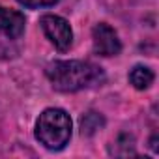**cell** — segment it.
Here are the masks:
<instances>
[{
    "label": "cell",
    "instance_id": "obj_1",
    "mask_svg": "<svg viewBox=\"0 0 159 159\" xmlns=\"http://www.w3.org/2000/svg\"><path fill=\"white\" fill-rule=\"evenodd\" d=\"M45 75L58 92H79L105 81V73L92 62L84 60H54L45 67Z\"/></svg>",
    "mask_w": 159,
    "mask_h": 159
},
{
    "label": "cell",
    "instance_id": "obj_2",
    "mask_svg": "<svg viewBox=\"0 0 159 159\" xmlns=\"http://www.w3.org/2000/svg\"><path fill=\"white\" fill-rule=\"evenodd\" d=\"M71 118L64 109H45L36 120V139L47 150L58 152L67 146L71 139Z\"/></svg>",
    "mask_w": 159,
    "mask_h": 159
},
{
    "label": "cell",
    "instance_id": "obj_3",
    "mask_svg": "<svg viewBox=\"0 0 159 159\" xmlns=\"http://www.w3.org/2000/svg\"><path fill=\"white\" fill-rule=\"evenodd\" d=\"M39 25H41V30L47 36V39L60 52H66L71 47V43H73V30H71L69 23L64 17L47 13V15H43L39 19Z\"/></svg>",
    "mask_w": 159,
    "mask_h": 159
},
{
    "label": "cell",
    "instance_id": "obj_4",
    "mask_svg": "<svg viewBox=\"0 0 159 159\" xmlns=\"http://www.w3.org/2000/svg\"><path fill=\"white\" fill-rule=\"evenodd\" d=\"M92 45H94V52L99 56H116L122 51V41L116 30L107 23H98L94 26Z\"/></svg>",
    "mask_w": 159,
    "mask_h": 159
},
{
    "label": "cell",
    "instance_id": "obj_5",
    "mask_svg": "<svg viewBox=\"0 0 159 159\" xmlns=\"http://www.w3.org/2000/svg\"><path fill=\"white\" fill-rule=\"evenodd\" d=\"M25 26H26V19L21 11L8 10L4 6H0V32L4 36H8L11 39H17V38L23 36Z\"/></svg>",
    "mask_w": 159,
    "mask_h": 159
},
{
    "label": "cell",
    "instance_id": "obj_6",
    "mask_svg": "<svg viewBox=\"0 0 159 159\" xmlns=\"http://www.w3.org/2000/svg\"><path fill=\"white\" fill-rule=\"evenodd\" d=\"M153 71L146 66H135L131 71H129V83L133 84V88L137 90H148L153 83Z\"/></svg>",
    "mask_w": 159,
    "mask_h": 159
},
{
    "label": "cell",
    "instance_id": "obj_7",
    "mask_svg": "<svg viewBox=\"0 0 159 159\" xmlns=\"http://www.w3.org/2000/svg\"><path fill=\"white\" fill-rule=\"evenodd\" d=\"M103 125H105L103 116L98 114V112H94V111H88L86 114L81 116V133L86 135V137L94 135V133H96L98 129H101Z\"/></svg>",
    "mask_w": 159,
    "mask_h": 159
},
{
    "label": "cell",
    "instance_id": "obj_8",
    "mask_svg": "<svg viewBox=\"0 0 159 159\" xmlns=\"http://www.w3.org/2000/svg\"><path fill=\"white\" fill-rule=\"evenodd\" d=\"M17 2L25 8H30V10H36V8H49V6H54L58 0H17Z\"/></svg>",
    "mask_w": 159,
    "mask_h": 159
}]
</instances>
